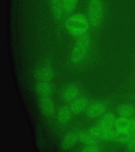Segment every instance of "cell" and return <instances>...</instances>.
<instances>
[{
    "label": "cell",
    "mask_w": 135,
    "mask_h": 152,
    "mask_svg": "<svg viewBox=\"0 0 135 152\" xmlns=\"http://www.w3.org/2000/svg\"><path fill=\"white\" fill-rule=\"evenodd\" d=\"M84 9L90 24L91 32L99 36L107 21L108 7L107 0H85Z\"/></svg>",
    "instance_id": "cell-1"
},
{
    "label": "cell",
    "mask_w": 135,
    "mask_h": 152,
    "mask_svg": "<svg viewBox=\"0 0 135 152\" xmlns=\"http://www.w3.org/2000/svg\"><path fill=\"white\" fill-rule=\"evenodd\" d=\"M117 118L116 115L113 113L106 112L100 117L97 124L104 128H115Z\"/></svg>",
    "instance_id": "cell-10"
},
{
    "label": "cell",
    "mask_w": 135,
    "mask_h": 152,
    "mask_svg": "<svg viewBox=\"0 0 135 152\" xmlns=\"http://www.w3.org/2000/svg\"><path fill=\"white\" fill-rule=\"evenodd\" d=\"M80 96V91L78 86L71 85L66 87L64 89L62 97L64 101L70 104Z\"/></svg>",
    "instance_id": "cell-9"
},
{
    "label": "cell",
    "mask_w": 135,
    "mask_h": 152,
    "mask_svg": "<svg viewBox=\"0 0 135 152\" xmlns=\"http://www.w3.org/2000/svg\"><path fill=\"white\" fill-rule=\"evenodd\" d=\"M53 75L52 68L47 64L42 65L36 71V76L39 81L51 82Z\"/></svg>",
    "instance_id": "cell-11"
},
{
    "label": "cell",
    "mask_w": 135,
    "mask_h": 152,
    "mask_svg": "<svg viewBox=\"0 0 135 152\" xmlns=\"http://www.w3.org/2000/svg\"><path fill=\"white\" fill-rule=\"evenodd\" d=\"M66 16L80 8L81 0H62Z\"/></svg>",
    "instance_id": "cell-17"
},
{
    "label": "cell",
    "mask_w": 135,
    "mask_h": 152,
    "mask_svg": "<svg viewBox=\"0 0 135 152\" xmlns=\"http://www.w3.org/2000/svg\"><path fill=\"white\" fill-rule=\"evenodd\" d=\"M89 103L87 98L80 95L77 99L70 102L69 106L74 114H78L85 112Z\"/></svg>",
    "instance_id": "cell-7"
},
{
    "label": "cell",
    "mask_w": 135,
    "mask_h": 152,
    "mask_svg": "<svg viewBox=\"0 0 135 152\" xmlns=\"http://www.w3.org/2000/svg\"><path fill=\"white\" fill-rule=\"evenodd\" d=\"M79 141L78 132L68 133L62 140L61 145L63 150H68L74 147Z\"/></svg>",
    "instance_id": "cell-12"
},
{
    "label": "cell",
    "mask_w": 135,
    "mask_h": 152,
    "mask_svg": "<svg viewBox=\"0 0 135 152\" xmlns=\"http://www.w3.org/2000/svg\"></svg>",
    "instance_id": "cell-20"
},
{
    "label": "cell",
    "mask_w": 135,
    "mask_h": 152,
    "mask_svg": "<svg viewBox=\"0 0 135 152\" xmlns=\"http://www.w3.org/2000/svg\"><path fill=\"white\" fill-rule=\"evenodd\" d=\"M119 116L125 118H133L135 116V107L131 104H122L117 108Z\"/></svg>",
    "instance_id": "cell-14"
},
{
    "label": "cell",
    "mask_w": 135,
    "mask_h": 152,
    "mask_svg": "<svg viewBox=\"0 0 135 152\" xmlns=\"http://www.w3.org/2000/svg\"><path fill=\"white\" fill-rule=\"evenodd\" d=\"M125 145L129 151L135 152V135L133 136Z\"/></svg>",
    "instance_id": "cell-19"
},
{
    "label": "cell",
    "mask_w": 135,
    "mask_h": 152,
    "mask_svg": "<svg viewBox=\"0 0 135 152\" xmlns=\"http://www.w3.org/2000/svg\"><path fill=\"white\" fill-rule=\"evenodd\" d=\"M64 32L74 39L91 32L90 24L84 8H79L66 16Z\"/></svg>",
    "instance_id": "cell-3"
},
{
    "label": "cell",
    "mask_w": 135,
    "mask_h": 152,
    "mask_svg": "<svg viewBox=\"0 0 135 152\" xmlns=\"http://www.w3.org/2000/svg\"><path fill=\"white\" fill-rule=\"evenodd\" d=\"M52 23L58 32H64V24L66 18L62 0H48Z\"/></svg>",
    "instance_id": "cell-4"
},
{
    "label": "cell",
    "mask_w": 135,
    "mask_h": 152,
    "mask_svg": "<svg viewBox=\"0 0 135 152\" xmlns=\"http://www.w3.org/2000/svg\"><path fill=\"white\" fill-rule=\"evenodd\" d=\"M95 42L91 32L75 39L69 54L71 64L79 66L90 58L95 53Z\"/></svg>",
    "instance_id": "cell-2"
},
{
    "label": "cell",
    "mask_w": 135,
    "mask_h": 152,
    "mask_svg": "<svg viewBox=\"0 0 135 152\" xmlns=\"http://www.w3.org/2000/svg\"><path fill=\"white\" fill-rule=\"evenodd\" d=\"M39 104L43 113L47 115H51L55 111V104L51 96L40 97L39 98Z\"/></svg>",
    "instance_id": "cell-8"
},
{
    "label": "cell",
    "mask_w": 135,
    "mask_h": 152,
    "mask_svg": "<svg viewBox=\"0 0 135 152\" xmlns=\"http://www.w3.org/2000/svg\"><path fill=\"white\" fill-rule=\"evenodd\" d=\"M115 128L119 133L135 135V119L119 117L117 118Z\"/></svg>",
    "instance_id": "cell-5"
},
{
    "label": "cell",
    "mask_w": 135,
    "mask_h": 152,
    "mask_svg": "<svg viewBox=\"0 0 135 152\" xmlns=\"http://www.w3.org/2000/svg\"><path fill=\"white\" fill-rule=\"evenodd\" d=\"M36 93L39 97L51 96L53 93V87L51 82L39 81L36 86Z\"/></svg>",
    "instance_id": "cell-13"
},
{
    "label": "cell",
    "mask_w": 135,
    "mask_h": 152,
    "mask_svg": "<svg viewBox=\"0 0 135 152\" xmlns=\"http://www.w3.org/2000/svg\"><path fill=\"white\" fill-rule=\"evenodd\" d=\"M74 113L69 106H63L60 108L58 113V119L60 123L65 125L70 121Z\"/></svg>",
    "instance_id": "cell-15"
},
{
    "label": "cell",
    "mask_w": 135,
    "mask_h": 152,
    "mask_svg": "<svg viewBox=\"0 0 135 152\" xmlns=\"http://www.w3.org/2000/svg\"><path fill=\"white\" fill-rule=\"evenodd\" d=\"M78 134L79 141L82 142L83 144H85L92 142H99V140H98L95 137L90 128L79 131L78 132Z\"/></svg>",
    "instance_id": "cell-16"
},
{
    "label": "cell",
    "mask_w": 135,
    "mask_h": 152,
    "mask_svg": "<svg viewBox=\"0 0 135 152\" xmlns=\"http://www.w3.org/2000/svg\"><path fill=\"white\" fill-rule=\"evenodd\" d=\"M107 109L108 104L103 101L90 102L85 110V115L91 118H100L107 112Z\"/></svg>",
    "instance_id": "cell-6"
},
{
    "label": "cell",
    "mask_w": 135,
    "mask_h": 152,
    "mask_svg": "<svg viewBox=\"0 0 135 152\" xmlns=\"http://www.w3.org/2000/svg\"><path fill=\"white\" fill-rule=\"evenodd\" d=\"M102 146L100 144L98 141L92 142L84 144L83 148V152H97L101 151Z\"/></svg>",
    "instance_id": "cell-18"
}]
</instances>
